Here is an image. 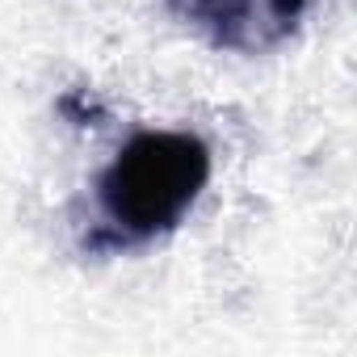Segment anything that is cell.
<instances>
[{"mask_svg": "<svg viewBox=\"0 0 357 357\" xmlns=\"http://www.w3.org/2000/svg\"><path fill=\"white\" fill-rule=\"evenodd\" d=\"M211 176V151L194 135H135L101 176L105 215L130 236H155L181 223Z\"/></svg>", "mask_w": 357, "mask_h": 357, "instance_id": "6da1fadb", "label": "cell"}, {"mask_svg": "<svg viewBox=\"0 0 357 357\" xmlns=\"http://www.w3.org/2000/svg\"><path fill=\"white\" fill-rule=\"evenodd\" d=\"M172 5L202 26H215L227 43H231V30L244 26L248 17V0H172Z\"/></svg>", "mask_w": 357, "mask_h": 357, "instance_id": "7a4b0ae2", "label": "cell"}]
</instances>
